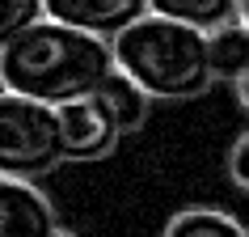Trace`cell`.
Wrapping results in <instances>:
<instances>
[{"label":"cell","instance_id":"cell-1","mask_svg":"<svg viewBox=\"0 0 249 237\" xmlns=\"http://www.w3.org/2000/svg\"><path fill=\"white\" fill-rule=\"evenodd\" d=\"M114 72V42L59 26V21H38L0 42L4 93H17L42 106H68L93 98Z\"/></svg>","mask_w":249,"mask_h":237},{"label":"cell","instance_id":"cell-2","mask_svg":"<svg viewBox=\"0 0 249 237\" xmlns=\"http://www.w3.org/2000/svg\"><path fill=\"white\" fill-rule=\"evenodd\" d=\"M114 64L152 102H186L215 85L207 34L157 13H148L114 39Z\"/></svg>","mask_w":249,"mask_h":237},{"label":"cell","instance_id":"cell-3","mask_svg":"<svg viewBox=\"0 0 249 237\" xmlns=\"http://www.w3.org/2000/svg\"><path fill=\"white\" fill-rule=\"evenodd\" d=\"M64 161L59 106H42L17 93H0V170L4 178L34 182Z\"/></svg>","mask_w":249,"mask_h":237},{"label":"cell","instance_id":"cell-4","mask_svg":"<svg viewBox=\"0 0 249 237\" xmlns=\"http://www.w3.org/2000/svg\"><path fill=\"white\" fill-rule=\"evenodd\" d=\"M59 132H64V161H102L123 140V127L97 93L59 106Z\"/></svg>","mask_w":249,"mask_h":237},{"label":"cell","instance_id":"cell-5","mask_svg":"<svg viewBox=\"0 0 249 237\" xmlns=\"http://www.w3.org/2000/svg\"><path fill=\"white\" fill-rule=\"evenodd\" d=\"M148 13H152V0H47V21L85 30L110 42L135 21H144Z\"/></svg>","mask_w":249,"mask_h":237},{"label":"cell","instance_id":"cell-6","mask_svg":"<svg viewBox=\"0 0 249 237\" xmlns=\"http://www.w3.org/2000/svg\"><path fill=\"white\" fill-rule=\"evenodd\" d=\"M59 212L34 182H0V237H59Z\"/></svg>","mask_w":249,"mask_h":237},{"label":"cell","instance_id":"cell-7","mask_svg":"<svg viewBox=\"0 0 249 237\" xmlns=\"http://www.w3.org/2000/svg\"><path fill=\"white\" fill-rule=\"evenodd\" d=\"M152 13L211 34L220 26L241 21V0H152Z\"/></svg>","mask_w":249,"mask_h":237},{"label":"cell","instance_id":"cell-8","mask_svg":"<svg viewBox=\"0 0 249 237\" xmlns=\"http://www.w3.org/2000/svg\"><path fill=\"white\" fill-rule=\"evenodd\" d=\"M207 51H211V72L215 80H241L249 77V26L245 21H232V26H220L207 34Z\"/></svg>","mask_w":249,"mask_h":237},{"label":"cell","instance_id":"cell-9","mask_svg":"<svg viewBox=\"0 0 249 237\" xmlns=\"http://www.w3.org/2000/svg\"><path fill=\"white\" fill-rule=\"evenodd\" d=\"M97 98H102L106 106H110V115H114V123L123 127V136H135L140 127L148 123V110H152V98H148L140 85H135L131 77H123V72H114V77L106 80L102 89H97Z\"/></svg>","mask_w":249,"mask_h":237},{"label":"cell","instance_id":"cell-10","mask_svg":"<svg viewBox=\"0 0 249 237\" xmlns=\"http://www.w3.org/2000/svg\"><path fill=\"white\" fill-rule=\"evenodd\" d=\"M160 237H249V229L236 220L232 212L220 208H182L173 212Z\"/></svg>","mask_w":249,"mask_h":237},{"label":"cell","instance_id":"cell-11","mask_svg":"<svg viewBox=\"0 0 249 237\" xmlns=\"http://www.w3.org/2000/svg\"><path fill=\"white\" fill-rule=\"evenodd\" d=\"M47 21V0H4L0 9V42L21 34V30Z\"/></svg>","mask_w":249,"mask_h":237},{"label":"cell","instance_id":"cell-12","mask_svg":"<svg viewBox=\"0 0 249 237\" xmlns=\"http://www.w3.org/2000/svg\"><path fill=\"white\" fill-rule=\"evenodd\" d=\"M228 178H232L236 191L249 195V132L236 136V144L228 148Z\"/></svg>","mask_w":249,"mask_h":237},{"label":"cell","instance_id":"cell-13","mask_svg":"<svg viewBox=\"0 0 249 237\" xmlns=\"http://www.w3.org/2000/svg\"><path fill=\"white\" fill-rule=\"evenodd\" d=\"M236 98H241V106H245V110H249V77L241 80V85H236Z\"/></svg>","mask_w":249,"mask_h":237},{"label":"cell","instance_id":"cell-14","mask_svg":"<svg viewBox=\"0 0 249 237\" xmlns=\"http://www.w3.org/2000/svg\"><path fill=\"white\" fill-rule=\"evenodd\" d=\"M241 21L249 26V0H241Z\"/></svg>","mask_w":249,"mask_h":237},{"label":"cell","instance_id":"cell-15","mask_svg":"<svg viewBox=\"0 0 249 237\" xmlns=\"http://www.w3.org/2000/svg\"><path fill=\"white\" fill-rule=\"evenodd\" d=\"M59 237H76V233H68V229H64V233H59Z\"/></svg>","mask_w":249,"mask_h":237}]
</instances>
